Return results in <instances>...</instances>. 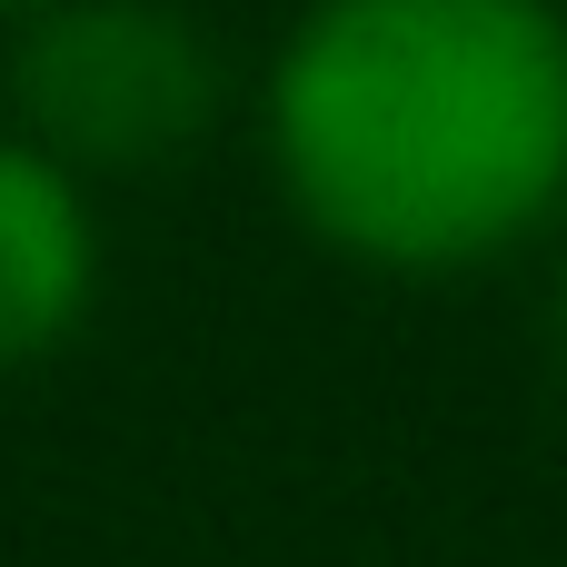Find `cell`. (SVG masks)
<instances>
[{
  "mask_svg": "<svg viewBox=\"0 0 567 567\" xmlns=\"http://www.w3.org/2000/svg\"><path fill=\"white\" fill-rule=\"evenodd\" d=\"M279 169L369 259H468L567 179L548 0H319L279 60Z\"/></svg>",
  "mask_w": 567,
  "mask_h": 567,
  "instance_id": "cell-1",
  "label": "cell"
},
{
  "mask_svg": "<svg viewBox=\"0 0 567 567\" xmlns=\"http://www.w3.org/2000/svg\"><path fill=\"white\" fill-rule=\"evenodd\" d=\"M20 100H30V120H40L60 150L150 159V150H169V140L199 130V110H209V60H199V40H189L169 10L90 0V10H60V20L30 40Z\"/></svg>",
  "mask_w": 567,
  "mask_h": 567,
  "instance_id": "cell-2",
  "label": "cell"
},
{
  "mask_svg": "<svg viewBox=\"0 0 567 567\" xmlns=\"http://www.w3.org/2000/svg\"><path fill=\"white\" fill-rule=\"evenodd\" d=\"M80 289H90V229L70 179L30 150H0V359L50 349L80 319Z\"/></svg>",
  "mask_w": 567,
  "mask_h": 567,
  "instance_id": "cell-3",
  "label": "cell"
}]
</instances>
